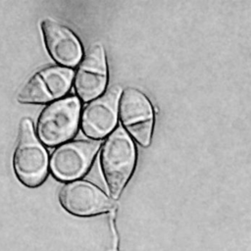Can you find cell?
Listing matches in <instances>:
<instances>
[{
  "label": "cell",
  "mask_w": 251,
  "mask_h": 251,
  "mask_svg": "<svg viewBox=\"0 0 251 251\" xmlns=\"http://www.w3.org/2000/svg\"><path fill=\"white\" fill-rule=\"evenodd\" d=\"M99 161L108 191L116 199L130 178L136 162L134 143L124 127L116 128L107 136Z\"/></svg>",
  "instance_id": "cell-1"
},
{
  "label": "cell",
  "mask_w": 251,
  "mask_h": 251,
  "mask_svg": "<svg viewBox=\"0 0 251 251\" xmlns=\"http://www.w3.org/2000/svg\"><path fill=\"white\" fill-rule=\"evenodd\" d=\"M12 163L16 176L27 187L39 186L47 176V152L35 135L28 118H24L20 123Z\"/></svg>",
  "instance_id": "cell-2"
},
{
  "label": "cell",
  "mask_w": 251,
  "mask_h": 251,
  "mask_svg": "<svg viewBox=\"0 0 251 251\" xmlns=\"http://www.w3.org/2000/svg\"><path fill=\"white\" fill-rule=\"evenodd\" d=\"M79 115L80 102L76 96L63 97L49 103L36 122L38 140L49 147L65 143L75 134Z\"/></svg>",
  "instance_id": "cell-3"
},
{
  "label": "cell",
  "mask_w": 251,
  "mask_h": 251,
  "mask_svg": "<svg viewBox=\"0 0 251 251\" xmlns=\"http://www.w3.org/2000/svg\"><path fill=\"white\" fill-rule=\"evenodd\" d=\"M74 71L62 66L45 67L33 74L17 94L20 103L40 104L63 98L74 80Z\"/></svg>",
  "instance_id": "cell-4"
},
{
  "label": "cell",
  "mask_w": 251,
  "mask_h": 251,
  "mask_svg": "<svg viewBox=\"0 0 251 251\" xmlns=\"http://www.w3.org/2000/svg\"><path fill=\"white\" fill-rule=\"evenodd\" d=\"M118 114L127 134L141 146H148L153 132L154 112L145 94L136 88L126 87L120 96Z\"/></svg>",
  "instance_id": "cell-5"
},
{
  "label": "cell",
  "mask_w": 251,
  "mask_h": 251,
  "mask_svg": "<svg viewBox=\"0 0 251 251\" xmlns=\"http://www.w3.org/2000/svg\"><path fill=\"white\" fill-rule=\"evenodd\" d=\"M100 144L99 140H75L58 145L49 160L52 174L61 180L80 177L91 166Z\"/></svg>",
  "instance_id": "cell-6"
},
{
  "label": "cell",
  "mask_w": 251,
  "mask_h": 251,
  "mask_svg": "<svg viewBox=\"0 0 251 251\" xmlns=\"http://www.w3.org/2000/svg\"><path fill=\"white\" fill-rule=\"evenodd\" d=\"M58 199L61 206L77 217H90L115 208V203L95 184L85 180H72L62 186Z\"/></svg>",
  "instance_id": "cell-7"
},
{
  "label": "cell",
  "mask_w": 251,
  "mask_h": 251,
  "mask_svg": "<svg viewBox=\"0 0 251 251\" xmlns=\"http://www.w3.org/2000/svg\"><path fill=\"white\" fill-rule=\"evenodd\" d=\"M122 89L115 85L88 103L80 115L82 132L94 140L109 135L117 125L119 99Z\"/></svg>",
  "instance_id": "cell-8"
},
{
  "label": "cell",
  "mask_w": 251,
  "mask_h": 251,
  "mask_svg": "<svg viewBox=\"0 0 251 251\" xmlns=\"http://www.w3.org/2000/svg\"><path fill=\"white\" fill-rule=\"evenodd\" d=\"M108 78L104 48L95 43L89 47L74 75L73 84L76 97L83 102L91 101L104 93Z\"/></svg>",
  "instance_id": "cell-9"
},
{
  "label": "cell",
  "mask_w": 251,
  "mask_h": 251,
  "mask_svg": "<svg viewBox=\"0 0 251 251\" xmlns=\"http://www.w3.org/2000/svg\"><path fill=\"white\" fill-rule=\"evenodd\" d=\"M40 28L46 50L57 64L71 68L80 62L81 45L71 29L50 18L40 22Z\"/></svg>",
  "instance_id": "cell-10"
}]
</instances>
